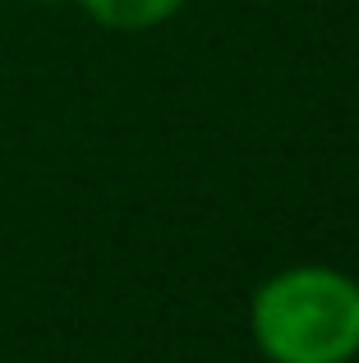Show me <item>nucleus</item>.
I'll return each instance as SVG.
<instances>
[{
  "instance_id": "nucleus-3",
  "label": "nucleus",
  "mask_w": 359,
  "mask_h": 363,
  "mask_svg": "<svg viewBox=\"0 0 359 363\" xmlns=\"http://www.w3.org/2000/svg\"><path fill=\"white\" fill-rule=\"evenodd\" d=\"M42 5H51V0H42Z\"/></svg>"
},
{
  "instance_id": "nucleus-2",
  "label": "nucleus",
  "mask_w": 359,
  "mask_h": 363,
  "mask_svg": "<svg viewBox=\"0 0 359 363\" xmlns=\"http://www.w3.org/2000/svg\"><path fill=\"white\" fill-rule=\"evenodd\" d=\"M180 5L184 0H83V9L106 28H153L171 18Z\"/></svg>"
},
{
  "instance_id": "nucleus-1",
  "label": "nucleus",
  "mask_w": 359,
  "mask_h": 363,
  "mask_svg": "<svg viewBox=\"0 0 359 363\" xmlns=\"http://www.w3.org/2000/svg\"><path fill=\"white\" fill-rule=\"evenodd\" d=\"M253 336L277 363H346L359 354V285L327 267H299L253 299Z\"/></svg>"
}]
</instances>
